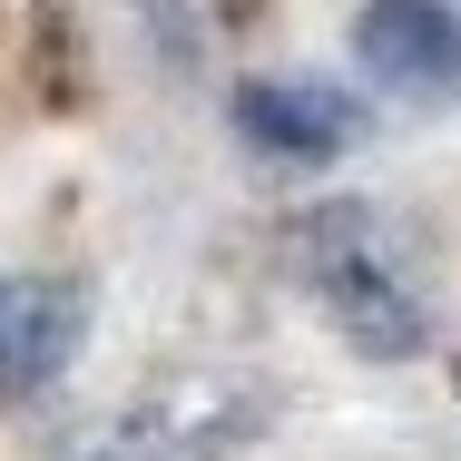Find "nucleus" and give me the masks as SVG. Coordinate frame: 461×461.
<instances>
[{"mask_svg": "<svg viewBox=\"0 0 461 461\" xmlns=\"http://www.w3.org/2000/svg\"><path fill=\"white\" fill-rule=\"evenodd\" d=\"M294 256H304L314 304L334 314V334H344L354 354H373V364L422 354V294L402 285L383 226H373V206H314V216L294 226Z\"/></svg>", "mask_w": 461, "mask_h": 461, "instance_id": "f257e3e1", "label": "nucleus"}, {"mask_svg": "<svg viewBox=\"0 0 461 461\" xmlns=\"http://www.w3.org/2000/svg\"><path fill=\"white\" fill-rule=\"evenodd\" d=\"M354 59L393 98H452L461 89V10L452 0H373L354 20Z\"/></svg>", "mask_w": 461, "mask_h": 461, "instance_id": "f03ea898", "label": "nucleus"}, {"mask_svg": "<svg viewBox=\"0 0 461 461\" xmlns=\"http://www.w3.org/2000/svg\"><path fill=\"white\" fill-rule=\"evenodd\" d=\"M236 128L256 158H285V167H324L364 138V108L334 89V79H246L236 89Z\"/></svg>", "mask_w": 461, "mask_h": 461, "instance_id": "7ed1b4c3", "label": "nucleus"}, {"mask_svg": "<svg viewBox=\"0 0 461 461\" xmlns=\"http://www.w3.org/2000/svg\"><path fill=\"white\" fill-rule=\"evenodd\" d=\"M79 334H89V294L50 276H0V402L59 383L79 364Z\"/></svg>", "mask_w": 461, "mask_h": 461, "instance_id": "20e7f679", "label": "nucleus"}, {"mask_svg": "<svg viewBox=\"0 0 461 461\" xmlns=\"http://www.w3.org/2000/svg\"><path fill=\"white\" fill-rule=\"evenodd\" d=\"M128 442H138V432H128ZM89 461H158V452H148V442H138V452H89Z\"/></svg>", "mask_w": 461, "mask_h": 461, "instance_id": "39448f33", "label": "nucleus"}]
</instances>
